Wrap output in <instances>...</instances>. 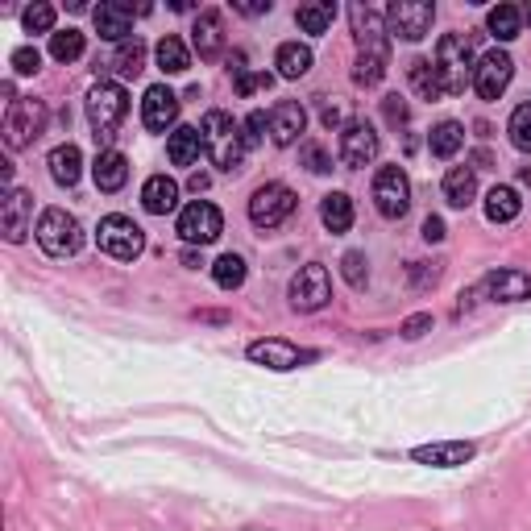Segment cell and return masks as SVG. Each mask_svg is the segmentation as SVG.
Here are the masks:
<instances>
[{
  "label": "cell",
  "mask_w": 531,
  "mask_h": 531,
  "mask_svg": "<svg viewBox=\"0 0 531 531\" xmlns=\"http://www.w3.org/2000/svg\"><path fill=\"white\" fill-rule=\"evenodd\" d=\"M320 121H324L328 129H332V125H341V129H345V125H349V121H345V104H324Z\"/></svg>",
  "instance_id": "cell-48"
},
{
  "label": "cell",
  "mask_w": 531,
  "mask_h": 531,
  "mask_svg": "<svg viewBox=\"0 0 531 531\" xmlns=\"http://www.w3.org/2000/svg\"><path fill=\"white\" fill-rule=\"evenodd\" d=\"M332 21H337V5H332V0H316V5H299L295 9V25L303 34H328Z\"/></svg>",
  "instance_id": "cell-34"
},
{
  "label": "cell",
  "mask_w": 531,
  "mask_h": 531,
  "mask_svg": "<svg viewBox=\"0 0 531 531\" xmlns=\"http://www.w3.org/2000/svg\"><path fill=\"white\" fill-rule=\"evenodd\" d=\"M378 150H382V142H378V129H374L370 121H349V125L341 129L337 154H341V162L349 166V171H361V166H370V162L378 158Z\"/></svg>",
  "instance_id": "cell-15"
},
{
  "label": "cell",
  "mask_w": 531,
  "mask_h": 531,
  "mask_svg": "<svg viewBox=\"0 0 531 531\" xmlns=\"http://www.w3.org/2000/svg\"><path fill=\"white\" fill-rule=\"evenodd\" d=\"M233 9H237V13H245V17H262V13H270L274 5H270V0H237Z\"/></svg>",
  "instance_id": "cell-46"
},
{
  "label": "cell",
  "mask_w": 531,
  "mask_h": 531,
  "mask_svg": "<svg viewBox=\"0 0 531 531\" xmlns=\"http://www.w3.org/2000/svg\"><path fill=\"white\" fill-rule=\"evenodd\" d=\"M113 67H117V75L137 79V75L146 71V42H142V38L121 42V46H117V54H113Z\"/></svg>",
  "instance_id": "cell-37"
},
{
  "label": "cell",
  "mask_w": 531,
  "mask_h": 531,
  "mask_svg": "<svg viewBox=\"0 0 531 531\" xmlns=\"http://www.w3.org/2000/svg\"><path fill=\"white\" fill-rule=\"evenodd\" d=\"M245 274H249V266H245L241 254H220V258L212 262V283H216L220 291H241V287H245Z\"/></svg>",
  "instance_id": "cell-35"
},
{
  "label": "cell",
  "mask_w": 531,
  "mask_h": 531,
  "mask_svg": "<svg viewBox=\"0 0 531 531\" xmlns=\"http://www.w3.org/2000/svg\"><path fill=\"white\" fill-rule=\"evenodd\" d=\"M519 25H523V9H515V5H494L486 13V30L498 42H515L519 38Z\"/></svg>",
  "instance_id": "cell-36"
},
{
  "label": "cell",
  "mask_w": 531,
  "mask_h": 531,
  "mask_svg": "<svg viewBox=\"0 0 531 531\" xmlns=\"http://www.w3.org/2000/svg\"><path fill=\"white\" fill-rule=\"evenodd\" d=\"M92 21H96V34H100L104 42H129L137 13H133L129 5H121V0H108V5H100V9L92 13Z\"/></svg>",
  "instance_id": "cell-21"
},
{
  "label": "cell",
  "mask_w": 531,
  "mask_h": 531,
  "mask_svg": "<svg viewBox=\"0 0 531 531\" xmlns=\"http://www.w3.org/2000/svg\"><path fill=\"white\" fill-rule=\"evenodd\" d=\"M374 208L386 220H403L411 208V179L403 166H382L374 175Z\"/></svg>",
  "instance_id": "cell-11"
},
{
  "label": "cell",
  "mask_w": 531,
  "mask_h": 531,
  "mask_svg": "<svg viewBox=\"0 0 531 531\" xmlns=\"http://www.w3.org/2000/svg\"><path fill=\"white\" fill-rule=\"evenodd\" d=\"M353 30H357V67L353 79L361 88H374V83L386 79L390 67V46H386V30H382V13L353 5Z\"/></svg>",
  "instance_id": "cell-1"
},
{
  "label": "cell",
  "mask_w": 531,
  "mask_h": 531,
  "mask_svg": "<svg viewBox=\"0 0 531 531\" xmlns=\"http://www.w3.org/2000/svg\"><path fill=\"white\" fill-rule=\"evenodd\" d=\"M424 332H432V312H415V316L403 320V337L407 341H419Z\"/></svg>",
  "instance_id": "cell-45"
},
{
  "label": "cell",
  "mask_w": 531,
  "mask_h": 531,
  "mask_svg": "<svg viewBox=\"0 0 531 531\" xmlns=\"http://www.w3.org/2000/svg\"><path fill=\"white\" fill-rule=\"evenodd\" d=\"M9 63H13L17 75H38L42 71V54H38V46H17Z\"/></svg>",
  "instance_id": "cell-42"
},
{
  "label": "cell",
  "mask_w": 531,
  "mask_h": 531,
  "mask_svg": "<svg viewBox=\"0 0 531 531\" xmlns=\"http://www.w3.org/2000/svg\"><path fill=\"white\" fill-rule=\"evenodd\" d=\"M241 129H245V146H249V150H258V146H262V137H266V129H270V117L258 108V113H249V117L241 121Z\"/></svg>",
  "instance_id": "cell-43"
},
{
  "label": "cell",
  "mask_w": 531,
  "mask_h": 531,
  "mask_svg": "<svg viewBox=\"0 0 531 531\" xmlns=\"http://www.w3.org/2000/svg\"><path fill=\"white\" fill-rule=\"evenodd\" d=\"M511 79H515V59L507 50H490L478 59V67H473V92L482 100H498L511 88Z\"/></svg>",
  "instance_id": "cell-13"
},
{
  "label": "cell",
  "mask_w": 531,
  "mask_h": 531,
  "mask_svg": "<svg viewBox=\"0 0 531 531\" xmlns=\"http://www.w3.org/2000/svg\"><path fill=\"white\" fill-rule=\"evenodd\" d=\"M523 17H527V21H531V9H523Z\"/></svg>",
  "instance_id": "cell-50"
},
{
  "label": "cell",
  "mask_w": 531,
  "mask_h": 531,
  "mask_svg": "<svg viewBox=\"0 0 531 531\" xmlns=\"http://www.w3.org/2000/svg\"><path fill=\"white\" fill-rule=\"evenodd\" d=\"M341 274H345V283L353 291H361V287L370 283V262H366V254H361V249H349V254L341 258Z\"/></svg>",
  "instance_id": "cell-40"
},
{
  "label": "cell",
  "mask_w": 531,
  "mask_h": 531,
  "mask_svg": "<svg viewBox=\"0 0 531 531\" xmlns=\"http://www.w3.org/2000/svg\"><path fill=\"white\" fill-rule=\"evenodd\" d=\"M245 357L254 361V366H266V370H278V374L299 370V366H307V361H316V353H312V349H295L291 341H278V337L254 341V345L245 349Z\"/></svg>",
  "instance_id": "cell-14"
},
{
  "label": "cell",
  "mask_w": 531,
  "mask_h": 531,
  "mask_svg": "<svg viewBox=\"0 0 531 531\" xmlns=\"http://www.w3.org/2000/svg\"><path fill=\"white\" fill-rule=\"evenodd\" d=\"M482 295L494 303H523V299H531V274L527 270H490L482 278Z\"/></svg>",
  "instance_id": "cell-18"
},
{
  "label": "cell",
  "mask_w": 531,
  "mask_h": 531,
  "mask_svg": "<svg viewBox=\"0 0 531 531\" xmlns=\"http://www.w3.org/2000/svg\"><path fill=\"white\" fill-rule=\"evenodd\" d=\"M191 42L195 50H200V59H220V50H225V17H220L216 9H204L200 17H195V30H191Z\"/></svg>",
  "instance_id": "cell-22"
},
{
  "label": "cell",
  "mask_w": 531,
  "mask_h": 531,
  "mask_svg": "<svg viewBox=\"0 0 531 531\" xmlns=\"http://www.w3.org/2000/svg\"><path fill=\"white\" fill-rule=\"evenodd\" d=\"M473 444L469 440H436V444H419V449L411 453L419 465H436V469H457L465 461H473Z\"/></svg>",
  "instance_id": "cell-20"
},
{
  "label": "cell",
  "mask_w": 531,
  "mask_h": 531,
  "mask_svg": "<svg viewBox=\"0 0 531 531\" xmlns=\"http://www.w3.org/2000/svg\"><path fill=\"white\" fill-rule=\"evenodd\" d=\"M154 59H158V71H162V75H183V71L191 67V50H187L183 38L166 34V38L154 46Z\"/></svg>",
  "instance_id": "cell-33"
},
{
  "label": "cell",
  "mask_w": 531,
  "mask_h": 531,
  "mask_svg": "<svg viewBox=\"0 0 531 531\" xmlns=\"http://www.w3.org/2000/svg\"><path fill=\"white\" fill-rule=\"evenodd\" d=\"M220 233H225V216L212 200H191L179 212V237L187 245H212Z\"/></svg>",
  "instance_id": "cell-12"
},
{
  "label": "cell",
  "mask_w": 531,
  "mask_h": 531,
  "mask_svg": "<svg viewBox=\"0 0 531 531\" xmlns=\"http://www.w3.org/2000/svg\"><path fill=\"white\" fill-rule=\"evenodd\" d=\"M444 200H449V208H469L478 200V171L473 166H449V175H444Z\"/></svg>",
  "instance_id": "cell-26"
},
{
  "label": "cell",
  "mask_w": 531,
  "mask_h": 531,
  "mask_svg": "<svg viewBox=\"0 0 531 531\" xmlns=\"http://www.w3.org/2000/svg\"><path fill=\"white\" fill-rule=\"evenodd\" d=\"M50 59L54 63H75V59H83V34L79 30H54L50 34Z\"/></svg>",
  "instance_id": "cell-38"
},
{
  "label": "cell",
  "mask_w": 531,
  "mask_h": 531,
  "mask_svg": "<svg viewBox=\"0 0 531 531\" xmlns=\"http://www.w3.org/2000/svg\"><path fill=\"white\" fill-rule=\"evenodd\" d=\"M432 63H436V71L444 79V92H449V96L465 92L469 83H473V67H478V59H473V46H469L465 34H444L436 42V59Z\"/></svg>",
  "instance_id": "cell-5"
},
{
  "label": "cell",
  "mask_w": 531,
  "mask_h": 531,
  "mask_svg": "<svg viewBox=\"0 0 531 531\" xmlns=\"http://www.w3.org/2000/svg\"><path fill=\"white\" fill-rule=\"evenodd\" d=\"M382 17H386V34H390V38L424 42V38L432 34L436 5H428V0H399V5H390Z\"/></svg>",
  "instance_id": "cell-8"
},
{
  "label": "cell",
  "mask_w": 531,
  "mask_h": 531,
  "mask_svg": "<svg viewBox=\"0 0 531 531\" xmlns=\"http://www.w3.org/2000/svg\"><path fill=\"white\" fill-rule=\"evenodd\" d=\"M175 204H179V183H175L171 175H150V179L142 183V208H146L150 216L175 212Z\"/></svg>",
  "instance_id": "cell-24"
},
{
  "label": "cell",
  "mask_w": 531,
  "mask_h": 531,
  "mask_svg": "<svg viewBox=\"0 0 531 531\" xmlns=\"http://www.w3.org/2000/svg\"><path fill=\"white\" fill-rule=\"evenodd\" d=\"M320 220H324V229L332 237H341L353 229V200L345 191H328L324 200H320Z\"/></svg>",
  "instance_id": "cell-29"
},
{
  "label": "cell",
  "mask_w": 531,
  "mask_h": 531,
  "mask_svg": "<svg viewBox=\"0 0 531 531\" xmlns=\"http://www.w3.org/2000/svg\"><path fill=\"white\" fill-rule=\"evenodd\" d=\"M0 229H5L9 245H21L34 233V195L30 191L9 187V200H5V208H0Z\"/></svg>",
  "instance_id": "cell-16"
},
{
  "label": "cell",
  "mask_w": 531,
  "mask_h": 531,
  "mask_svg": "<svg viewBox=\"0 0 531 531\" xmlns=\"http://www.w3.org/2000/svg\"><path fill=\"white\" fill-rule=\"evenodd\" d=\"M386 121H390V125H407V104H403L399 96L386 100Z\"/></svg>",
  "instance_id": "cell-47"
},
{
  "label": "cell",
  "mask_w": 531,
  "mask_h": 531,
  "mask_svg": "<svg viewBox=\"0 0 531 531\" xmlns=\"http://www.w3.org/2000/svg\"><path fill=\"white\" fill-rule=\"evenodd\" d=\"M125 113H129V96H125L121 83H113V79L92 83V92H88V121H92L96 142H113V133L121 129Z\"/></svg>",
  "instance_id": "cell-3"
},
{
  "label": "cell",
  "mask_w": 531,
  "mask_h": 531,
  "mask_svg": "<svg viewBox=\"0 0 531 531\" xmlns=\"http://www.w3.org/2000/svg\"><path fill=\"white\" fill-rule=\"evenodd\" d=\"M92 179H96V187L100 191H121L125 183H129V158L121 154V150H100L96 154V162H92Z\"/></svg>",
  "instance_id": "cell-23"
},
{
  "label": "cell",
  "mask_w": 531,
  "mask_h": 531,
  "mask_svg": "<svg viewBox=\"0 0 531 531\" xmlns=\"http://www.w3.org/2000/svg\"><path fill=\"white\" fill-rule=\"evenodd\" d=\"M299 200L287 183H262L254 195H249V220H254V229H278L287 225L295 216Z\"/></svg>",
  "instance_id": "cell-6"
},
{
  "label": "cell",
  "mask_w": 531,
  "mask_h": 531,
  "mask_svg": "<svg viewBox=\"0 0 531 531\" xmlns=\"http://www.w3.org/2000/svg\"><path fill=\"white\" fill-rule=\"evenodd\" d=\"M179 121V96L166 88V83H154V88H146L142 96V125L150 133H166Z\"/></svg>",
  "instance_id": "cell-17"
},
{
  "label": "cell",
  "mask_w": 531,
  "mask_h": 531,
  "mask_svg": "<svg viewBox=\"0 0 531 531\" xmlns=\"http://www.w3.org/2000/svg\"><path fill=\"white\" fill-rule=\"evenodd\" d=\"M461 146H465V125H461V121H440V125L428 133V150H432V158H440V162L457 158Z\"/></svg>",
  "instance_id": "cell-31"
},
{
  "label": "cell",
  "mask_w": 531,
  "mask_h": 531,
  "mask_svg": "<svg viewBox=\"0 0 531 531\" xmlns=\"http://www.w3.org/2000/svg\"><path fill=\"white\" fill-rule=\"evenodd\" d=\"M507 133H511L515 150L531 154V100H527V104H519L515 113H511V121H507Z\"/></svg>",
  "instance_id": "cell-39"
},
{
  "label": "cell",
  "mask_w": 531,
  "mask_h": 531,
  "mask_svg": "<svg viewBox=\"0 0 531 531\" xmlns=\"http://www.w3.org/2000/svg\"><path fill=\"white\" fill-rule=\"evenodd\" d=\"M96 245L104 249L108 258H117V262H133V258H142V249H146V233H142V225H133L129 216L113 212V216H104V220H100V229H96Z\"/></svg>",
  "instance_id": "cell-7"
},
{
  "label": "cell",
  "mask_w": 531,
  "mask_h": 531,
  "mask_svg": "<svg viewBox=\"0 0 531 531\" xmlns=\"http://www.w3.org/2000/svg\"><path fill=\"white\" fill-rule=\"evenodd\" d=\"M204 150V133L195 125H175L171 137H166V158H171L175 166H191L195 158H200Z\"/></svg>",
  "instance_id": "cell-27"
},
{
  "label": "cell",
  "mask_w": 531,
  "mask_h": 531,
  "mask_svg": "<svg viewBox=\"0 0 531 531\" xmlns=\"http://www.w3.org/2000/svg\"><path fill=\"white\" fill-rule=\"evenodd\" d=\"M204 133V150L212 158L216 171H241V158H245V129L233 113H225V108H212V113L204 117L200 125Z\"/></svg>",
  "instance_id": "cell-2"
},
{
  "label": "cell",
  "mask_w": 531,
  "mask_h": 531,
  "mask_svg": "<svg viewBox=\"0 0 531 531\" xmlns=\"http://www.w3.org/2000/svg\"><path fill=\"white\" fill-rule=\"evenodd\" d=\"M407 79H411V92L424 96V100H444V96H449V92H444V79H440V71H436L432 59H415L411 71H407Z\"/></svg>",
  "instance_id": "cell-32"
},
{
  "label": "cell",
  "mask_w": 531,
  "mask_h": 531,
  "mask_svg": "<svg viewBox=\"0 0 531 531\" xmlns=\"http://www.w3.org/2000/svg\"><path fill=\"white\" fill-rule=\"evenodd\" d=\"M424 241H428V245H440V241H444V220H440V216H428V220H424Z\"/></svg>",
  "instance_id": "cell-49"
},
{
  "label": "cell",
  "mask_w": 531,
  "mask_h": 531,
  "mask_svg": "<svg viewBox=\"0 0 531 531\" xmlns=\"http://www.w3.org/2000/svg\"><path fill=\"white\" fill-rule=\"evenodd\" d=\"M46 129V104L34 100V96H21V100H9V113H5V146L9 150H25L42 137Z\"/></svg>",
  "instance_id": "cell-9"
},
{
  "label": "cell",
  "mask_w": 531,
  "mask_h": 531,
  "mask_svg": "<svg viewBox=\"0 0 531 531\" xmlns=\"http://www.w3.org/2000/svg\"><path fill=\"white\" fill-rule=\"evenodd\" d=\"M299 158H303V166H307V171H312V175H324V171H332V158H328V150H324V146H316V142H303Z\"/></svg>",
  "instance_id": "cell-44"
},
{
  "label": "cell",
  "mask_w": 531,
  "mask_h": 531,
  "mask_svg": "<svg viewBox=\"0 0 531 531\" xmlns=\"http://www.w3.org/2000/svg\"><path fill=\"white\" fill-rule=\"evenodd\" d=\"M25 34H54V5H30L21 13Z\"/></svg>",
  "instance_id": "cell-41"
},
{
  "label": "cell",
  "mask_w": 531,
  "mask_h": 531,
  "mask_svg": "<svg viewBox=\"0 0 531 531\" xmlns=\"http://www.w3.org/2000/svg\"><path fill=\"white\" fill-rule=\"evenodd\" d=\"M519 212H523V200H519L515 187L498 183L486 191V220L490 225H511V220H519Z\"/></svg>",
  "instance_id": "cell-28"
},
{
  "label": "cell",
  "mask_w": 531,
  "mask_h": 531,
  "mask_svg": "<svg viewBox=\"0 0 531 531\" xmlns=\"http://www.w3.org/2000/svg\"><path fill=\"white\" fill-rule=\"evenodd\" d=\"M34 241L42 245V254H50V258H75L79 249H83V225L67 208H46L38 216Z\"/></svg>",
  "instance_id": "cell-4"
},
{
  "label": "cell",
  "mask_w": 531,
  "mask_h": 531,
  "mask_svg": "<svg viewBox=\"0 0 531 531\" xmlns=\"http://www.w3.org/2000/svg\"><path fill=\"white\" fill-rule=\"evenodd\" d=\"M312 63H316V54H312V46H303V42H283L278 54H274V67H278L283 79H303L307 71H312Z\"/></svg>",
  "instance_id": "cell-30"
},
{
  "label": "cell",
  "mask_w": 531,
  "mask_h": 531,
  "mask_svg": "<svg viewBox=\"0 0 531 531\" xmlns=\"http://www.w3.org/2000/svg\"><path fill=\"white\" fill-rule=\"evenodd\" d=\"M46 166H50V179L59 183V187H75L79 175H83V154H79L75 142H63V146H54V150H50Z\"/></svg>",
  "instance_id": "cell-25"
},
{
  "label": "cell",
  "mask_w": 531,
  "mask_h": 531,
  "mask_svg": "<svg viewBox=\"0 0 531 531\" xmlns=\"http://www.w3.org/2000/svg\"><path fill=\"white\" fill-rule=\"evenodd\" d=\"M287 295H291V307L295 312H320V307L332 299V278H328V266H320V262H307V266H299V274L291 278V287H287Z\"/></svg>",
  "instance_id": "cell-10"
},
{
  "label": "cell",
  "mask_w": 531,
  "mask_h": 531,
  "mask_svg": "<svg viewBox=\"0 0 531 531\" xmlns=\"http://www.w3.org/2000/svg\"><path fill=\"white\" fill-rule=\"evenodd\" d=\"M303 129H307V108L299 100H283L270 108V142L274 146H283V150L295 146Z\"/></svg>",
  "instance_id": "cell-19"
}]
</instances>
